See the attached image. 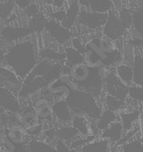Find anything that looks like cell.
Wrapping results in <instances>:
<instances>
[{"instance_id":"cell-1","label":"cell","mask_w":143,"mask_h":152,"mask_svg":"<svg viewBox=\"0 0 143 152\" xmlns=\"http://www.w3.org/2000/svg\"><path fill=\"white\" fill-rule=\"evenodd\" d=\"M39 61V49L34 40L25 39L12 45L5 55V64L23 80Z\"/></svg>"},{"instance_id":"cell-2","label":"cell","mask_w":143,"mask_h":152,"mask_svg":"<svg viewBox=\"0 0 143 152\" xmlns=\"http://www.w3.org/2000/svg\"><path fill=\"white\" fill-rule=\"evenodd\" d=\"M119 41V40H118ZM118 41L108 38L104 34L94 36L85 45L86 48L94 50L102 60L103 69H114L122 62V50L118 46Z\"/></svg>"},{"instance_id":"cell-3","label":"cell","mask_w":143,"mask_h":152,"mask_svg":"<svg viewBox=\"0 0 143 152\" xmlns=\"http://www.w3.org/2000/svg\"><path fill=\"white\" fill-rule=\"evenodd\" d=\"M67 102L73 114H83L89 119L98 120L103 107L98 103V99L87 91L75 89L67 95Z\"/></svg>"},{"instance_id":"cell-4","label":"cell","mask_w":143,"mask_h":152,"mask_svg":"<svg viewBox=\"0 0 143 152\" xmlns=\"http://www.w3.org/2000/svg\"><path fill=\"white\" fill-rule=\"evenodd\" d=\"M129 28L131 26L120 18L116 8H112L111 10L108 12V20L103 26L102 33L108 38L118 41L126 36Z\"/></svg>"},{"instance_id":"cell-5","label":"cell","mask_w":143,"mask_h":152,"mask_svg":"<svg viewBox=\"0 0 143 152\" xmlns=\"http://www.w3.org/2000/svg\"><path fill=\"white\" fill-rule=\"evenodd\" d=\"M103 88H104V94L112 95L117 99H120L126 101L128 97V91L129 86L126 83H124L118 75L116 73L114 69H111L104 73V79H103Z\"/></svg>"},{"instance_id":"cell-6","label":"cell","mask_w":143,"mask_h":152,"mask_svg":"<svg viewBox=\"0 0 143 152\" xmlns=\"http://www.w3.org/2000/svg\"><path fill=\"white\" fill-rule=\"evenodd\" d=\"M65 62H54L46 60V58H40L36 66L32 69L29 75L34 77H43L46 81L49 84L53 80L60 78L63 75V65Z\"/></svg>"},{"instance_id":"cell-7","label":"cell","mask_w":143,"mask_h":152,"mask_svg":"<svg viewBox=\"0 0 143 152\" xmlns=\"http://www.w3.org/2000/svg\"><path fill=\"white\" fill-rule=\"evenodd\" d=\"M104 73H106V69L92 66L90 76L88 77V79L84 84L79 86V89L89 93L93 96H95L96 99L102 97V94L104 93V88H103Z\"/></svg>"},{"instance_id":"cell-8","label":"cell","mask_w":143,"mask_h":152,"mask_svg":"<svg viewBox=\"0 0 143 152\" xmlns=\"http://www.w3.org/2000/svg\"><path fill=\"white\" fill-rule=\"evenodd\" d=\"M108 20V13H100L90 9H81L78 17L77 24L81 25L88 30H98L104 26Z\"/></svg>"},{"instance_id":"cell-9","label":"cell","mask_w":143,"mask_h":152,"mask_svg":"<svg viewBox=\"0 0 143 152\" xmlns=\"http://www.w3.org/2000/svg\"><path fill=\"white\" fill-rule=\"evenodd\" d=\"M29 36H33V31L28 25L7 24L0 30V39L7 44L18 42Z\"/></svg>"},{"instance_id":"cell-10","label":"cell","mask_w":143,"mask_h":152,"mask_svg":"<svg viewBox=\"0 0 143 152\" xmlns=\"http://www.w3.org/2000/svg\"><path fill=\"white\" fill-rule=\"evenodd\" d=\"M45 31L48 33V36L51 38H53L55 40L56 44H60V45H67L72 38L71 29L63 26L62 23L54 20V18H49L47 21Z\"/></svg>"},{"instance_id":"cell-11","label":"cell","mask_w":143,"mask_h":152,"mask_svg":"<svg viewBox=\"0 0 143 152\" xmlns=\"http://www.w3.org/2000/svg\"><path fill=\"white\" fill-rule=\"evenodd\" d=\"M20 97L10 88L0 86V109H5L12 113H18L21 110Z\"/></svg>"},{"instance_id":"cell-12","label":"cell","mask_w":143,"mask_h":152,"mask_svg":"<svg viewBox=\"0 0 143 152\" xmlns=\"http://www.w3.org/2000/svg\"><path fill=\"white\" fill-rule=\"evenodd\" d=\"M52 109H53V114L55 119L63 125L71 124L72 118H73V112L69 107L68 102L65 99H60L54 101L52 103Z\"/></svg>"},{"instance_id":"cell-13","label":"cell","mask_w":143,"mask_h":152,"mask_svg":"<svg viewBox=\"0 0 143 152\" xmlns=\"http://www.w3.org/2000/svg\"><path fill=\"white\" fill-rule=\"evenodd\" d=\"M92 72V66H89L87 63H78V64H73L70 66V72L69 75L71 77V79L75 81L76 89H79V86L84 84L88 77L90 76Z\"/></svg>"},{"instance_id":"cell-14","label":"cell","mask_w":143,"mask_h":152,"mask_svg":"<svg viewBox=\"0 0 143 152\" xmlns=\"http://www.w3.org/2000/svg\"><path fill=\"white\" fill-rule=\"evenodd\" d=\"M38 99L33 102H31L33 105H34V109L37 111V115L38 119L41 122L45 121H52L54 114H53V109H52V103L46 99H41L39 97V95L34 94Z\"/></svg>"},{"instance_id":"cell-15","label":"cell","mask_w":143,"mask_h":152,"mask_svg":"<svg viewBox=\"0 0 143 152\" xmlns=\"http://www.w3.org/2000/svg\"><path fill=\"white\" fill-rule=\"evenodd\" d=\"M81 6L79 4V0H71L70 4H69L68 8H67V14H65V17L64 20L62 21V25L68 28V29H72L77 24V21H78V17H79V14H80V9Z\"/></svg>"},{"instance_id":"cell-16","label":"cell","mask_w":143,"mask_h":152,"mask_svg":"<svg viewBox=\"0 0 143 152\" xmlns=\"http://www.w3.org/2000/svg\"><path fill=\"white\" fill-rule=\"evenodd\" d=\"M124 134V127L120 120H116L113 121L108 128H106L104 130L101 132L100 137H103L110 141V143L112 145H114L121 138Z\"/></svg>"},{"instance_id":"cell-17","label":"cell","mask_w":143,"mask_h":152,"mask_svg":"<svg viewBox=\"0 0 143 152\" xmlns=\"http://www.w3.org/2000/svg\"><path fill=\"white\" fill-rule=\"evenodd\" d=\"M79 4L87 9L100 13H108L114 8L113 0H79Z\"/></svg>"},{"instance_id":"cell-18","label":"cell","mask_w":143,"mask_h":152,"mask_svg":"<svg viewBox=\"0 0 143 152\" xmlns=\"http://www.w3.org/2000/svg\"><path fill=\"white\" fill-rule=\"evenodd\" d=\"M6 130V135H7L16 145L20 144H28V142L30 141L29 135L25 133V129H23V126L20 125H14L10 126L8 128H5Z\"/></svg>"},{"instance_id":"cell-19","label":"cell","mask_w":143,"mask_h":152,"mask_svg":"<svg viewBox=\"0 0 143 152\" xmlns=\"http://www.w3.org/2000/svg\"><path fill=\"white\" fill-rule=\"evenodd\" d=\"M18 113H20V124L23 127H28L30 125H33L37 122V120H39L34 105L31 102L21 107Z\"/></svg>"},{"instance_id":"cell-20","label":"cell","mask_w":143,"mask_h":152,"mask_svg":"<svg viewBox=\"0 0 143 152\" xmlns=\"http://www.w3.org/2000/svg\"><path fill=\"white\" fill-rule=\"evenodd\" d=\"M21 78L15 73L13 69H10L7 65L0 66V83H4V86L10 87V86H21Z\"/></svg>"},{"instance_id":"cell-21","label":"cell","mask_w":143,"mask_h":152,"mask_svg":"<svg viewBox=\"0 0 143 152\" xmlns=\"http://www.w3.org/2000/svg\"><path fill=\"white\" fill-rule=\"evenodd\" d=\"M118 113H119V119L124 127V132H127L136 125V122L141 115V111L140 110H131V111L122 110Z\"/></svg>"},{"instance_id":"cell-22","label":"cell","mask_w":143,"mask_h":152,"mask_svg":"<svg viewBox=\"0 0 143 152\" xmlns=\"http://www.w3.org/2000/svg\"><path fill=\"white\" fill-rule=\"evenodd\" d=\"M132 37L143 38V2L132 12Z\"/></svg>"},{"instance_id":"cell-23","label":"cell","mask_w":143,"mask_h":152,"mask_svg":"<svg viewBox=\"0 0 143 152\" xmlns=\"http://www.w3.org/2000/svg\"><path fill=\"white\" fill-rule=\"evenodd\" d=\"M110 141L101 137L100 140L95 138L92 142L87 143L86 145H84L83 148L80 149L81 152H108L111 151L110 149Z\"/></svg>"},{"instance_id":"cell-24","label":"cell","mask_w":143,"mask_h":152,"mask_svg":"<svg viewBox=\"0 0 143 152\" xmlns=\"http://www.w3.org/2000/svg\"><path fill=\"white\" fill-rule=\"evenodd\" d=\"M116 120H120L119 119V113L118 112H114L112 110H109V109H104L102 111L101 115L98 117V119L96 120V125H98V129L104 130L106 128H108L113 121Z\"/></svg>"},{"instance_id":"cell-25","label":"cell","mask_w":143,"mask_h":152,"mask_svg":"<svg viewBox=\"0 0 143 152\" xmlns=\"http://www.w3.org/2000/svg\"><path fill=\"white\" fill-rule=\"evenodd\" d=\"M71 125L79 132L80 135L86 136L90 134V119L83 114H73Z\"/></svg>"},{"instance_id":"cell-26","label":"cell","mask_w":143,"mask_h":152,"mask_svg":"<svg viewBox=\"0 0 143 152\" xmlns=\"http://www.w3.org/2000/svg\"><path fill=\"white\" fill-rule=\"evenodd\" d=\"M79 135H80L79 132L71 124L63 125V126H60V127L56 128V137L65 141V142H68L69 144Z\"/></svg>"},{"instance_id":"cell-27","label":"cell","mask_w":143,"mask_h":152,"mask_svg":"<svg viewBox=\"0 0 143 152\" xmlns=\"http://www.w3.org/2000/svg\"><path fill=\"white\" fill-rule=\"evenodd\" d=\"M116 73L124 83H126L128 86L133 85V79H134V71H133V65H129L126 63H119L114 68Z\"/></svg>"},{"instance_id":"cell-28","label":"cell","mask_w":143,"mask_h":152,"mask_svg":"<svg viewBox=\"0 0 143 152\" xmlns=\"http://www.w3.org/2000/svg\"><path fill=\"white\" fill-rule=\"evenodd\" d=\"M28 151L30 152H54L56 151L54 144L43 140L31 138L28 142Z\"/></svg>"},{"instance_id":"cell-29","label":"cell","mask_w":143,"mask_h":152,"mask_svg":"<svg viewBox=\"0 0 143 152\" xmlns=\"http://www.w3.org/2000/svg\"><path fill=\"white\" fill-rule=\"evenodd\" d=\"M133 71H134V79L133 83L143 87V53H135L134 61H133Z\"/></svg>"},{"instance_id":"cell-30","label":"cell","mask_w":143,"mask_h":152,"mask_svg":"<svg viewBox=\"0 0 143 152\" xmlns=\"http://www.w3.org/2000/svg\"><path fill=\"white\" fill-rule=\"evenodd\" d=\"M39 57L54 62H62V63L65 62V53H64V50L59 52V50L54 49L52 47H43L41 49H39Z\"/></svg>"},{"instance_id":"cell-31","label":"cell","mask_w":143,"mask_h":152,"mask_svg":"<svg viewBox=\"0 0 143 152\" xmlns=\"http://www.w3.org/2000/svg\"><path fill=\"white\" fill-rule=\"evenodd\" d=\"M64 53H65V64H68L69 66L78 64V63H83L85 62L84 58V54L80 53L79 50H77L75 47L72 46H64Z\"/></svg>"},{"instance_id":"cell-32","label":"cell","mask_w":143,"mask_h":152,"mask_svg":"<svg viewBox=\"0 0 143 152\" xmlns=\"http://www.w3.org/2000/svg\"><path fill=\"white\" fill-rule=\"evenodd\" d=\"M47 21H48L47 16L44 15L41 12H39L38 14H36L34 16H32L31 18H29L28 26L33 31V33H41L43 31L45 30Z\"/></svg>"},{"instance_id":"cell-33","label":"cell","mask_w":143,"mask_h":152,"mask_svg":"<svg viewBox=\"0 0 143 152\" xmlns=\"http://www.w3.org/2000/svg\"><path fill=\"white\" fill-rule=\"evenodd\" d=\"M103 103H104V107L106 109L112 110L114 112H120L126 107V101L117 99V97H114L112 95H109V94H104Z\"/></svg>"},{"instance_id":"cell-34","label":"cell","mask_w":143,"mask_h":152,"mask_svg":"<svg viewBox=\"0 0 143 152\" xmlns=\"http://www.w3.org/2000/svg\"><path fill=\"white\" fill-rule=\"evenodd\" d=\"M140 125H135L132 129L127 130V132H124V134H122V136L121 138L116 143V144L113 145V146H116L114 149H112L111 151H119V148H120L121 145H124L125 143H127L128 141H131V140H133L134 137L140 133Z\"/></svg>"},{"instance_id":"cell-35","label":"cell","mask_w":143,"mask_h":152,"mask_svg":"<svg viewBox=\"0 0 143 152\" xmlns=\"http://www.w3.org/2000/svg\"><path fill=\"white\" fill-rule=\"evenodd\" d=\"M119 151L124 152H143V143L141 141V137L136 135L133 140L128 141L127 143L121 145L119 148Z\"/></svg>"},{"instance_id":"cell-36","label":"cell","mask_w":143,"mask_h":152,"mask_svg":"<svg viewBox=\"0 0 143 152\" xmlns=\"http://www.w3.org/2000/svg\"><path fill=\"white\" fill-rule=\"evenodd\" d=\"M84 58H85V63H87L89 66H93V68H103L102 60L100 58V56L94 50L89 49V48H86V50L84 53Z\"/></svg>"},{"instance_id":"cell-37","label":"cell","mask_w":143,"mask_h":152,"mask_svg":"<svg viewBox=\"0 0 143 152\" xmlns=\"http://www.w3.org/2000/svg\"><path fill=\"white\" fill-rule=\"evenodd\" d=\"M15 6V0H5V1L0 2V20L6 21L8 17L14 13Z\"/></svg>"},{"instance_id":"cell-38","label":"cell","mask_w":143,"mask_h":152,"mask_svg":"<svg viewBox=\"0 0 143 152\" xmlns=\"http://www.w3.org/2000/svg\"><path fill=\"white\" fill-rule=\"evenodd\" d=\"M96 136L93 135V134H89V135H86V136H83V135H79V136L75 138L71 143H70V148L72 151H80V149L83 148L84 145H86L87 143L92 142L93 140H95Z\"/></svg>"},{"instance_id":"cell-39","label":"cell","mask_w":143,"mask_h":152,"mask_svg":"<svg viewBox=\"0 0 143 152\" xmlns=\"http://www.w3.org/2000/svg\"><path fill=\"white\" fill-rule=\"evenodd\" d=\"M128 97L143 105V87L139 85H131L128 91Z\"/></svg>"},{"instance_id":"cell-40","label":"cell","mask_w":143,"mask_h":152,"mask_svg":"<svg viewBox=\"0 0 143 152\" xmlns=\"http://www.w3.org/2000/svg\"><path fill=\"white\" fill-rule=\"evenodd\" d=\"M24 129H25V133L29 135V137H31V138H37L38 136L43 135L45 127H44V122L40 121V122H36L33 125H30L28 127H24Z\"/></svg>"},{"instance_id":"cell-41","label":"cell","mask_w":143,"mask_h":152,"mask_svg":"<svg viewBox=\"0 0 143 152\" xmlns=\"http://www.w3.org/2000/svg\"><path fill=\"white\" fill-rule=\"evenodd\" d=\"M54 146L56 149V151L59 152H70L72 151L71 148H70V144L68 142L61 140V138H56L55 140V143H54Z\"/></svg>"},{"instance_id":"cell-42","label":"cell","mask_w":143,"mask_h":152,"mask_svg":"<svg viewBox=\"0 0 143 152\" xmlns=\"http://www.w3.org/2000/svg\"><path fill=\"white\" fill-rule=\"evenodd\" d=\"M2 151H7V152H16L17 150V145L9 138V137L6 135L5 138H4V143H2V146H1Z\"/></svg>"},{"instance_id":"cell-43","label":"cell","mask_w":143,"mask_h":152,"mask_svg":"<svg viewBox=\"0 0 143 152\" xmlns=\"http://www.w3.org/2000/svg\"><path fill=\"white\" fill-rule=\"evenodd\" d=\"M39 12H40V10H39L38 5L36 4V2H33V1H32L30 5L24 9V14H25L26 17H29V18H31L32 16H34L36 14H38Z\"/></svg>"},{"instance_id":"cell-44","label":"cell","mask_w":143,"mask_h":152,"mask_svg":"<svg viewBox=\"0 0 143 152\" xmlns=\"http://www.w3.org/2000/svg\"><path fill=\"white\" fill-rule=\"evenodd\" d=\"M70 42H71V46L72 47H75L77 50H79L80 53H85V50H86V45H84L83 41L80 40L79 38H77V37H72L71 40H70Z\"/></svg>"},{"instance_id":"cell-45","label":"cell","mask_w":143,"mask_h":152,"mask_svg":"<svg viewBox=\"0 0 143 152\" xmlns=\"http://www.w3.org/2000/svg\"><path fill=\"white\" fill-rule=\"evenodd\" d=\"M43 135L46 137L47 141H54V142H55V140L57 138V137H56V128H55V127H52V126L48 127V128H45Z\"/></svg>"},{"instance_id":"cell-46","label":"cell","mask_w":143,"mask_h":152,"mask_svg":"<svg viewBox=\"0 0 143 152\" xmlns=\"http://www.w3.org/2000/svg\"><path fill=\"white\" fill-rule=\"evenodd\" d=\"M65 14H67V10H64L63 8L62 9H55L53 13H51L49 18H54V20H56L59 22H62L64 20V17H65Z\"/></svg>"},{"instance_id":"cell-47","label":"cell","mask_w":143,"mask_h":152,"mask_svg":"<svg viewBox=\"0 0 143 152\" xmlns=\"http://www.w3.org/2000/svg\"><path fill=\"white\" fill-rule=\"evenodd\" d=\"M32 1H33V0H15V4L20 9H23V10H24Z\"/></svg>"},{"instance_id":"cell-48","label":"cell","mask_w":143,"mask_h":152,"mask_svg":"<svg viewBox=\"0 0 143 152\" xmlns=\"http://www.w3.org/2000/svg\"><path fill=\"white\" fill-rule=\"evenodd\" d=\"M65 6V0H54L52 4V7L54 9H62Z\"/></svg>"},{"instance_id":"cell-49","label":"cell","mask_w":143,"mask_h":152,"mask_svg":"<svg viewBox=\"0 0 143 152\" xmlns=\"http://www.w3.org/2000/svg\"><path fill=\"white\" fill-rule=\"evenodd\" d=\"M5 136H6V130H5V128H2V129H0V148L2 146ZM1 150H2V149H1Z\"/></svg>"},{"instance_id":"cell-50","label":"cell","mask_w":143,"mask_h":152,"mask_svg":"<svg viewBox=\"0 0 143 152\" xmlns=\"http://www.w3.org/2000/svg\"><path fill=\"white\" fill-rule=\"evenodd\" d=\"M5 55H6V52L0 48V66L2 65V63H5Z\"/></svg>"},{"instance_id":"cell-51","label":"cell","mask_w":143,"mask_h":152,"mask_svg":"<svg viewBox=\"0 0 143 152\" xmlns=\"http://www.w3.org/2000/svg\"><path fill=\"white\" fill-rule=\"evenodd\" d=\"M44 1H45L46 5H48V6H52V4H53L54 0H44Z\"/></svg>"},{"instance_id":"cell-52","label":"cell","mask_w":143,"mask_h":152,"mask_svg":"<svg viewBox=\"0 0 143 152\" xmlns=\"http://www.w3.org/2000/svg\"><path fill=\"white\" fill-rule=\"evenodd\" d=\"M140 137H141V141H142V143H143V132H142V134H141V136Z\"/></svg>"},{"instance_id":"cell-53","label":"cell","mask_w":143,"mask_h":152,"mask_svg":"<svg viewBox=\"0 0 143 152\" xmlns=\"http://www.w3.org/2000/svg\"><path fill=\"white\" fill-rule=\"evenodd\" d=\"M1 151H2V150H1V148H0V152H1Z\"/></svg>"},{"instance_id":"cell-54","label":"cell","mask_w":143,"mask_h":152,"mask_svg":"<svg viewBox=\"0 0 143 152\" xmlns=\"http://www.w3.org/2000/svg\"><path fill=\"white\" fill-rule=\"evenodd\" d=\"M142 53H143V48H142Z\"/></svg>"}]
</instances>
